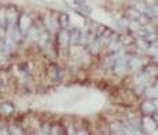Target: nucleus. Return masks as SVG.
<instances>
[{
  "mask_svg": "<svg viewBox=\"0 0 158 135\" xmlns=\"http://www.w3.org/2000/svg\"><path fill=\"white\" fill-rule=\"evenodd\" d=\"M84 2V0H76V3H77V4H78V3H83Z\"/></svg>",
  "mask_w": 158,
  "mask_h": 135,
  "instance_id": "1",
  "label": "nucleus"
}]
</instances>
